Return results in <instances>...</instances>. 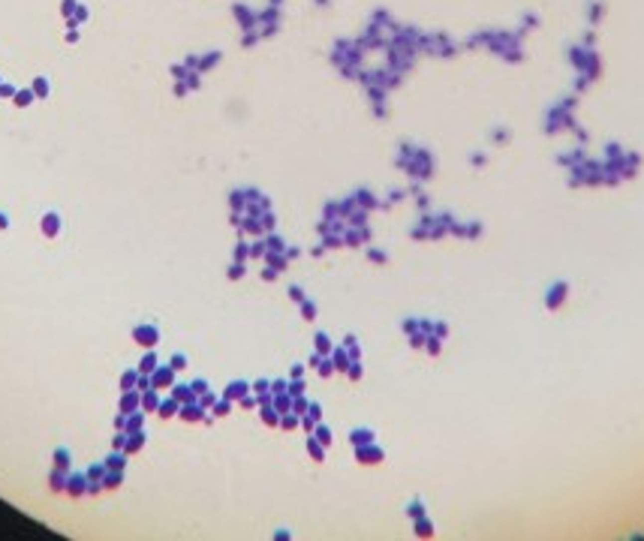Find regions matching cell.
<instances>
[{"label": "cell", "mask_w": 644, "mask_h": 541, "mask_svg": "<svg viewBox=\"0 0 644 541\" xmlns=\"http://www.w3.org/2000/svg\"><path fill=\"white\" fill-rule=\"evenodd\" d=\"M229 202H232V208H238V211L244 208V196H241V193H232V199H229Z\"/></svg>", "instance_id": "4dcf8cb0"}, {"label": "cell", "mask_w": 644, "mask_h": 541, "mask_svg": "<svg viewBox=\"0 0 644 541\" xmlns=\"http://www.w3.org/2000/svg\"><path fill=\"white\" fill-rule=\"evenodd\" d=\"M247 391H250V385L247 382H241V379H235V382H229V388H226V400H241V397H247Z\"/></svg>", "instance_id": "5b68a950"}, {"label": "cell", "mask_w": 644, "mask_h": 541, "mask_svg": "<svg viewBox=\"0 0 644 541\" xmlns=\"http://www.w3.org/2000/svg\"><path fill=\"white\" fill-rule=\"evenodd\" d=\"M467 235H470V238H479V235H482V223H470V226H467Z\"/></svg>", "instance_id": "83f0119b"}, {"label": "cell", "mask_w": 644, "mask_h": 541, "mask_svg": "<svg viewBox=\"0 0 644 541\" xmlns=\"http://www.w3.org/2000/svg\"><path fill=\"white\" fill-rule=\"evenodd\" d=\"M247 253H250V250H247V244H238V247H235V262H244V259H247Z\"/></svg>", "instance_id": "cb8c5ba5"}, {"label": "cell", "mask_w": 644, "mask_h": 541, "mask_svg": "<svg viewBox=\"0 0 644 541\" xmlns=\"http://www.w3.org/2000/svg\"><path fill=\"white\" fill-rule=\"evenodd\" d=\"M566 298H569V283H566V280L551 283V289H545V310L557 313L563 304H566Z\"/></svg>", "instance_id": "6da1fadb"}, {"label": "cell", "mask_w": 644, "mask_h": 541, "mask_svg": "<svg viewBox=\"0 0 644 541\" xmlns=\"http://www.w3.org/2000/svg\"><path fill=\"white\" fill-rule=\"evenodd\" d=\"M307 451H310V457H313V460H325V445H322L316 436H310V439H307Z\"/></svg>", "instance_id": "ba28073f"}, {"label": "cell", "mask_w": 644, "mask_h": 541, "mask_svg": "<svg viewBox=\"0 0 644 541\" xmlns=\"http://www.w3.org/2000/svg\"><path fill=\"white\" fill-rule=\"evenodd\" d=\"M307 415L319 424V421H322V406H319V403H310V406H307Z\"/></svg>", "instance_id": "ffe728a7"}, {"label": "cell", "mask_w": 644, "mask_h": 541, "mask_svg": "<svg viewBox=\"0 0 644 541\" xmlns=\"http://www.w3.org/2000/svg\"><path fill=\"white\" fill-rule=\"evenodd\" d=\"M358 202H361L364 208H373V205H376V199H373V196H367V190H361V193H358Z\"/></svg>", "instance_id": "d4e9b609"}, {"label": "cell", "mask_w": 644, "mask_h": 541, "mask_svg": "<svg viewBox=\"0 0 644 541\" xmlns=\"http://www.w3.org/2000/svg\"><path fill=\"white\" fill-rule=\"evenodd\" d=\"M349 442L358 448V445H367V442H373V430L370 427H355L352 433H349Z\"/></svg>", "instance_id": "8992f818"}, {"label": "cell", "mask_w": 644, "mask_h": 541, "mask_svg": "<svg viewBox=\"0 0 644 541\" xmlns=\"http://www.w3.org/2000/svg\"><path fill=\"white\" fill-rule=\"evenodd\" d=\"M316 370H319V376H331V373H334V364H331V358H322Z\"/></svg>", "instance_id": "2e32d148"}, {"label": "cell", "mask_w": 644, "mask_h": 541, "mask_svg": "<svg viewBox=\"0 0 644 541\" xmlns=\"http://www.w3.org/2000/svg\"><path fill=\"white\" fill-rule=\"evenodd\" d=\"M301 316H304L307 322H310V319H316V304L304 298V301H301Z\"/></svg>", "instance_id": "9a60e30c"}, {"label": "cell", "mask_w": 644, "mask_h": 541, "mask_svg": "<svg viewBox=\"0 0 644 541\" xmlns=\"http://www.w3.org/2000/svg\"><path fill=\"white\" fill-rule=\"evenodd\" d=\"M157 340H160V337H157V328H154V325H139V328H136V343H139V346H148V349H151Z\"/></svg>", "instance_id": "277c9868"}, {"label": "cell", "mask_w": 644, "mask_h": 541, "mask_svg": "<svg viewBox=\"0 0 644 541\" xmlns=\"http://www.w3.org/2000/svg\"><path fill=\"white\" fill-rule=\"evenodd\" d=\"M605 159H623V147H620L617 141H611V144L605 147Z\"/></svg>", "instance_id": "5bb4252c"}, {"label": "cell", "mask_w": 644, "mask_h": 541, "mask_svg": "<svg viewBox=\"0 0 644 541\" xmlns=\"http://www.w3.org/2000/svg\"><path fill=\"white\" fill-rule=\"evenodd\" d=\"M334 352V343L328 340V334H316V355H322V358H328Z\"/></svg>", "instance_id": "52a82bcc"}, {"label": "cell", "mask_w": 644, "mask_h": 541, "mask_svg": "<svg viewBox=\"0 0 644 541\" xmlns=\"http://www.w3.org/2000/svg\"><path fill=\"white\" fill-rule=\"evenodd\" d=\"M181 418H184V421H199V418H205V415H202V403H196V400L187 403L184 412H181Z\"/></svg>", "instance_id": "9c48e42d"}, {"label": "cell", "mask_w": 644, "mask_h": 541, "mask_svg": "<svg viewBox=\"0 0 644 541\" xmlns=\"http://www.w3.org/2000/svg\"><path fill=\"white\" fill-rule=\"evenodd\" d=\"M283 391H286V382H283V379L271 382V394H283Z\"/></svg>", "instance_id": "d6a6232c"}, {"label": "cell", "mask_w": 644, "mask_h": 541, "mask_svg": "<svg viewBox=\"0 0 644 541\" xmlns=\"http://www.w3.org/2000/svg\"><path fill=\"white\" fill-rule=\"evenodd\" d=\"M184 367H187V358H184V355H175V358H172V370H184Z\"/></svg>", "instance_id": "4316f807"}, {"label": "cell", "mask_w": 644, "mask_h": 541, "mask_svg": "<svg viewBox=\"0 0 644 541\" xmlns=\"http://www.w3.org/2000/svg\"><path fill=\"white\" fill-rule=\"evenodd\" d=\"M367 256H370V259H373V262H385V259H388V256H385V253H382V250H370V253H367Z\"/></svg>", "instance_id": "836d02e7"}, {"label": "cell", "mask_w": 644, "mask_h": 541, "mask_svg": "<svg viewBox=\"0 0 644 541\" xmlns=\"http://www.w3.org/2000/svg\"><path fill=\"white\" fill-rule=\"evenodd\" d=\"M346 373H349V379H352V382H358V379H361V364H358V361H352Z\"/></svg>", "instance_id": "7402d4cb"}, {"label": "cell", "mask_w": 644, "mask_h": 541, "mask_svg": "<svg viewBox=\"0 0 644 541\" xmlns=\"http://www.w3.org/2000/svg\"><path fill=\"white\" fill-rule=\"evenodd\" d=\"M404 331H407V334H416V331H419V322L407 319V322H404Z\"/></svg>", "instance_id": "e575fe53"}, {"label": "cell", "mask_w": 644, "mask_h": 541, "mask_svg": "<svg viewBox=\"0 0 644 541\" xmlns=\"http://www.w3.org/2000/svg\"><path fill=\"white\" fill-rule=\"evenodd\" d=\"M253 391H256V394H268V391H271V382H268V379H259V382H253Z\"/></svg>", "instance_id": "603a6c76"}, {"label": "cell", "mask_w": 644, "mask_h": 541, "mask_svg": "<svg viewBox=\"0 0 644 541\" xmlns=\"http://www.w3.org/2000/svg\"><path fill=\"white\" fill-rule=\"evenodd\" d=\"M416 535H425V538H428V535H434V526H431V520H428V517H419V520H416Z\"/></svg>", "instance_id": "8fae6325"}, {"label": "cell", "mask_w": 644, "mask_h": 541, "mask_svg": "<svg viewBox=\"0 0 644 541\" xmlns=\"http://www.w3.org/2000/svg\"><path fill=\"white\" fill-rule=\"evenodd\" d=\"M407 514H410L413 520H419V517H425V505H422V502H413V505L407 508Z\"/></svg>", "instance_id": "ac0fdd59"}, {"label": "cell", "mask_w": 644, "mask_h": 541, "mask_svg": "<svg viewBox=\"0 0 644 541\" xmlns=\"http://www.w3.org/2000/svg\"><path fill=\"white\" fill-rule=\"evenodd\" d=\"M42 229H45V232H51V235L57 232V220H54V214H48V217H45V223H42Z\"/></svg>", "instance_id": "484cf974"}, {"label": "cell", "mask_w": 644, "mask_h": 541, "mask_svg": "<svg viewBox=\"0 0 644 541\" xmlns=\"http://www.w3.org/2000/svg\"><path fill=\"white\" fill-rule=\"evenodd\" d=\"M157 370V358L154 355H145V364H142V373H154Z\"/></svg>", "instance_id": "44dd1931"}, {"label": "cell", "mask_w": 644, "mask_h": 541, "mask_svg": "<svg viewBox=\"0 0 644 541\" xmlns=\"http://www.w3.org/2000/svg\"><path fill=\"white\" fill-rule=\"evenodd\" d=\"M355 454H358V463H367V466H373V463H382V448L379 445H373V442H367V445H358L355 448Z\"/></svg>", "instance_id": "7a4b0ae2"}, {"label": "cell", "mask_w": 644, "mask_h": 541, "mask_svg": "<svg viewBox=\"0 0 644 541\" xmlns=\"http://www.w3.org/2000/svg\"><path fill=\"white\" fill-rule=\"evenodd\" d=\"M301 376H304V364H295L292 367V379H301Z\"/></svg>", "instance_id": "8d00e7d4"}, {"label": "cell", "mask_w": 644, "mask_h": 541, "mask_svg": "<svg viewBox=\"0 0 644 541\" xmlns=\"http://www.w3.org/2000/svg\"><path fill=\"white\" fill-rule=\"evenodd\" d=\"M262 421H265L268 427H277V424H280V412L271 409V406H262Z\"/></svg>", "instance_id": "30bf717a"}, {"label": "cell", "mask_w": 644, "mask_h": 541, "mask_svg": "<svg viewBox=\"0 0 644 541\" xmlns=\"http://www.w3.org/2000/svg\"><path fill=\"white\" fill-rule=\"evenodd\" d=\"M289 298H292V301H298V304H301V301H304V292H301V289H298V286H292V289H289Z\"/></svg>", "instance_id": "1f68e13d"}, {"label": "cell", "mask_w": 644, "mask_h": 541, "mask_svg": "<svg viewBox=\"0 0 644 541\" xmlns=\"http://www.w3.org/2000/svg\"><path fill=\"white\" fill-rule=\"evenodd\" d=\"M172 382H175V370H172V367H157L154 376H151V385H154V388H169Z\"/></svg>", "instance_id": "3957f363"}, {"label": "cell", "mask_w": 644, "mask_h": 541, "mask_svg": "<svg viewBox=\"0 0 644 541\" xmlns=\"http://www.w3.org/2000/svg\"><path fill=\"white\" fill-rule=\"evenodd\" d=\"M142 406H151V409H154V406H160L157 394H151V391H148V394H145V400H142Z\"/></svg>", "instance_id": "f546056e"}, {"label": "cell", "mask_w": 644, "mask_h": 541, "mask_svg": "<svg viewBox=\"0 0 644 541\" xmlns=\"http://www.w3.org/2000/svg\"><path fill=\"white\" fill-rule=\"evenodd\" d=\"M316 439H319L322 445H331V430H328L325 424H316Z\"/></svg>", "instance_id": "4fadbf2b"}, {"label": "cell", "mask_w": 644, "mask_h": 541, "mask_svg": "<svg viewBox=\"0 0 644 541\" xmlns=\"http://www.w3.org/2000/svg\"><path fill=\"white\" fill-rule=\"evenodd\" d=\"M446 334H449V328H446L443 322H437V325H434V337H440V340H446Z\"/></svg>", "instance_id": "f1b7e54d"}, {"label": "cell", "mask_w": 644, "mask_h": 541, "mask_svg": "<svg viewBox=\"0 0 644 541\" xmlns=\"http://www.w3.org/2000/svg\"><path fill=\"white\" fill-rule=\"evenodd\" d=\"M265 253H268V247H265V241H256V244L250 247V256H253V259H259V256H265Z\"/></svg>", "instance_id": "d6986e66"}, {"label": "cell", "mask_w": 644, "mask_h": 541, "mask_svg": "<svg viewBox=\"0 0 644 541\" xmlns=\"http://www.w3.org/2000/svg\"><path fill=\"white\" fill-rule=\"evenodd\" d=\"M175 412H178V400H163V403H160V415H163V418H169Z\"/></svg>", "instance_id": "7c38bea8"}, {"label": "cell", "mask_w": 644, "mask_h": 541, "mask_svg": "<svg viewBox=\"0 0 644 541\" xmlns=\"http://www.w3.org/2000/svg\"><path fill=\"white\" fill-rule=\"evenodd\" d=\"M232 412V400H220V403H214V415H229Z\"/></svg>", "instance_id": "e0dca14e"}, {"label": "cell", "mask_w": 644, "mask_h": 541, "mask_svg": "<svg viewBox=\"0 0 644 541\" xmlns=\"http://www.w3.org/2000/svg\"><path fill=\"white\" fill-rule=\"evenodd\" d=\"M280 274V270H274V268H268V270H262V280H274Z\"/></svg>", "instance_id": "d590c367"}]
</instances>
